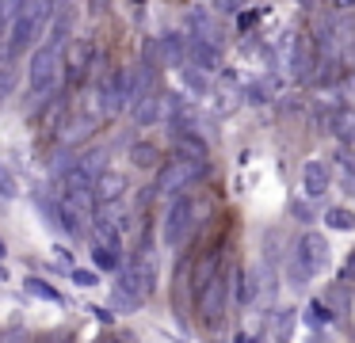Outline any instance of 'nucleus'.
<instances>
[{
    "label": "nucleus",
    "instance_id": "a878e982",
    "mask_svg": "<svg viewBox=\"0 0 355 343\" xmlns=\"http://www.w3.org/2000/svg\"><path fill=\"white\" fill-rule=\"evenodd\" d=\"M344 279H355V248H352V256H347V267H344Z\"/></svg>",
    "mask_w": 355,
    "mask_h": 343
},
{
    "label": "nucleus",
    "instance_id": "c756f323",
    "mask_svg": "<svg viewBox=\"0 0 355 343\" xmlns=\"http://www.w3.org/2000/svg\"><path fill=\"white\" fill-rule=\"evenodd\" d=\"M103 343H130V340H103Z\"/></svg>",
    "mask_w": 355,
    "mask_h": 343
},
{
    "label": "nucleus",
    "instance_id": "f3484780",
    "mask_svg": "<svg viewBox=\"0 0 355 343\" xmlns=\"http://www.w3.org/2000/svg\"><path fill=\"white\" fill-rule=\"evenodd\" d=\"M92 263L100 267V271H119L123 256H119V248H107V244H96L92 240Z\"/></svg>",
    "mask_w": 355,
    "mask_h": 343
},
{
    "label": "nucleus",
    "instance_id": "2eb2a0df",
    "mask_svg": "<svg viewBox=\"0 0 355 343\" xmlns=\"http://www.w3.org/2000/svg\"><path fill=\"white\" fill-rule=\"evenodd\" d=\"M161 50H164V58H168L172 65H180V69H184V58H187V42H184V35L168 30V35L161 38Z\"/></svg>",
    "mask_w": 355,
    "mask_h": 343
},
{
    "label": "nucleus",
    "instance_id": "0eeeda50",
    "mask_svg": "<svg viewBox=\"0 0 355 343\" xmlns=\"http://www.w3.org/2000/svg\"><path fill=\"white\" fill-rule=\"evenodd\" d=\"M225 267H222V244H214L210 252H202L199 259H195V267H191V294H199L202 286H207L214 274H222Z\"/></svg>",
    "mask_w": 355,
    "mask_h": 343
},
{
    "label": "nucleus",
    "instance_id": "1a4fd4ad",
    "mask_svg": "<svg viewBox=\"0 0 355 343\" xmlns=\"http://www.w3.org/2000/svg\"><path fill=\"white\" fill-rule=\"evenodd\" d=\"M329 183H332L329 164H324L321 157L306 160V168H302V191H306V198H321L324 191H329Z\"/></svg>",
    "mask_w": 355,
    "mask_h": 343
},
{
    "label": "nucleus",
    "instance_id": "20e7f679",
    "mask_svg": "<svg viewBox=\"0 0 355 343\" xmlns=\"http://www.w3.org/2000/svg\"><path fill=\"white\" fill-rule=\"evenodd\" d=\"M202 172H207V164H199V160H168V164L161 168V175H157V195H187V187H195V183L202 179Z\"/></svg>",
    "mask_w": 355,
    "mask_h": 343
},
{
    "label": "nucleus",
    "instance_id": "7c9ffc66",
    "mask_svg": "<svg viewBox=\"0 0 355 343\" xmlns=\"http://www.w3.org/2000/svg\"><path fill=\"white\" fill-rule=\"evenodd\" d=\"M0 256H4V240H0Z\"/></svg>",
    "mask_w": 355,
    "mask_h": 343
},
{
    "label": "nucleus",
    "instance_id": "9d476101",
    "mask_svg": "<svg viewBox=\"0 0 355 343\" xmlns=\"http://www.w3.org/2000/svg\"><path fill=\"white\" fill-rule=\"evenodd\" d=\"M187 58H191L195 69H202V73H218L222 69V53H218L214 42H207V38H187Z\"/></svg>",
    "mask_w": 355,
    "mask_h": 343
},
{
    "label": "nucleus",
    "instance_id": "f8f14e48",
    "mask_svg": "<svg viewBox=\"0 0 355 343\" xmlns=\"http://www.w3.org/2000/svg\"><path fill=\"white\" fill-rule=\"evenodd\" d=\"M130 160L141 172H153V168H161V149L153 141H138V145H130Z\"/></svg>",
    "mask_w": 355,
    "mask_h": 343
},
{
    "label": "nucleus",
    "instance_id": "5701e85b",
    "mask_svg": "<svg viewBox=\"0 0 355 343\" xmlns=\"http://www.w3.org/2000/svg\"><path fill=\"white\" fill-rule=\"evenodd\" d=\"M73 282L77 286H96V271H73Z\"/></svg>",
    "mask_w": 355,
    "mask_h": 343
},
{
    "label": "nucleus",
    "instance_id": "f03ea898",
    "mask_svg": "<svg viewBox=\"0 0 355 343\" xmlns=\"http://www.w3.org/2000/svg\"><path fill=\"white\" fill-rule=\"evenodd\" d=\"M230 297H233V274H230V271L214 274V279H210L207 286L195 294V309H199V320H202V324H207V328H218V324H222Z\"/></svg>",
    "mask_w": 355,
    "mask_h": 343
},
{
    "label": "nucleus",
    "instance_id": "c85d7f7f",
    "mask_svg": "<svg viewBox=\"0 0 355 343\" xmlns=\"http://www.w3.org/2000/svg\"><path fill=\"white\" fill-rule=\"evenodd\" d=\"M347 96L355 99V76H352V80H347Z\"/></svg>",
    "mask_w": 355,
    "mask_h": 343
},
{
    "label": "nucleus",
    "instance_id": "2f4dec72",
    "mask_svg": "<svg viewBox=\"0 0 355 343\" xmlns=\"http://www.w3.org/2000/svg\"><path fill=\"white\" fill-rule=\"evenodd\" d=\"M62 343H77V340H62Z\"/></svg>",
    "mask_w": 355,
    "mask_h": 343
},
{
    "label": "nucleus",
    "instance_id": "aec40b11",
    "mask_svg": "<svg viewBox=\"0 0 355 343\" xmlns=\"http://www.w3.org/2000/svg\"><path fill=\"white\" fill-rule=\"evenodd\" d=\"M286 274H291L294 286H306V279H313V274L306 271V263H302V259L294 256V252H291V259H286Z\"/></svg>",
    "mask_w": 355,
    "mask_h": 343
},
{
    "label": "nucleus",
    "instance_id": "ddd939ff",
    "mask_svg": "<svg viewBox=\"0 0 355 343\" xmlns=\"http://www.w3.org/2000/svg\"><path fill=\"white\" fill-rule=\"evenodd\" d=\"M329 130H332V134H336L344 145H352V149H355V111H352V107H340V111L332 114V126H329Z\"/></svg>",
    "mask_w": 355,
    "mask_h": 343
},
{
    "label": "nucleus",
    "instance_id": "f257e3e1",
    "mask_svg": "<svg viewBox=\"0 0 355 343\" xmlns=\"http://www.w3.org/2000/svg\"><path fill=\"white\" fill-rule=\"evenodd\" d=\"M69 27H73V12L62 8V15H54L50 38H42V46L31 53V65H27V99H31V107H42L50 96H54L58 84H62Z\"/></svg>",
    "mask_w": 355,
    "mask_h": 343
},
{
    "label": "nucleus",
    "instance_id": "412c9836",
    "mask_svg": "<svg viewBox=\"0 0 355 343\" xmlns=\"http://www.w3.org/2000/svg\"><path fill=\"white\" fill-rule=\"evenodd\" d=\"M8 91H12V69H8V61H0V103H4Z\"/></svg>",
    "mask_w": 355,
    "mask_h": 343
},
{
    "label": "nucleus",
    "instance_id": "dca6fc26",
    "mask_svg": "<svg viewBox=\"0 0 355 343\" xmlns=\"http://www.w3.org/2000/svg\"><path fill=\"white\" fill-rule=\"evenodd\" d=\"M324 225L336 229V233H352V229H355V213L344 210V206H329V210H324Z\"/></svg>",
    "mask_w": 355,
    "mask_h": 343
},
{
    "label": "nucleus",
    "instance_id": "423d86ee",
    "mask_svg": "<svg viewBox=\"0 0 355 343\" xmlns=\"http://www.w3.org/2000/svg\"><path fill=\"white\" fill-rule=\"evenodd\" d=\"M294 256L306 263V271L309 274H321V271H329V263H332V248H329V240H324L321 233H302L298 236V244H294Z\"/></svg>",
    "mask_w": 355,
    "mask_h": 343
},
{
    "label": "nucleus",
    "instance_id": "6e6552de",
    "mask_svg": "<svg viewBox=\"0 0 355 343\" xmlns=\"http://www.w3.org/2000/svg\"><path fill=\"white\" fill-rule=\"evenodd\" d=\"M126 195V175L119 172H103L96 179V210H107V206H119Z\"/></svg>",
    "mask_w": 355,
    "mask_h": 343
},
{
    "label": "nucleus",
    "instance_id": "6ab92c4d",
    "mask_svg": "<svg viewBox=\"0 0 355 343\" xmlns=\"http://www.w3.org/2000/svg\"><path fill=\"white\" fill-rule=\"evenodd\" d=\"M329 320H332L329 305H324V301H309V309H306V324L309 328H324Z\"/></svg>",
    "mask_w": 355,
    "mask_h": 343
},
{
    "label": "nucleus",
    "instance_id": "9b49d317",
    "mask_svg": "<svg viewBox=\"0 0 355 343\" xmlns=\"http://www.w3.org/2000/svg\"><path fill=\"white\" fill-rule=\"evenodd\" d=\"M176 157H184V160H199V164H207V157H210V149H207V141H202L195 130H176Z\"/></svg>",
    "mask_w": 355,
    "mask_h": 343
},
{
    "label": "nucleus",
    "instance_id": "b1692460",
    "mask_svg": "<svg viewBox=\"0 0 355 343\" xmlns=\"http://www.w3.org/2000/svg\"><path fill=\"white\" fill-rule=\"evenodd\" d=\"M107 8H111V0H88V12L92 15H103Z\"/></svg>",
    "mask_w": 355,
    "mask_h": 343
},
{
    "label": "nucleus",
    "instance_id": "393cba45",
    "mask_svg": "<svg viewBox=\"0 0 355 343\" xmlns=\"http://www.w3.org/2000/svg\"><path fill=\"white\" fill-rule=\"evenodd\" d=\"M256 19H260V15H256V12H241V19H237V27L241 30H248V27H252V23Z\"/></svg>",
    "mask_w": 355,
    "mask_h": 343
},
{
    "label": "nucleus",
    "instance_id": "bb28decb",
    "mask_svg": "<svg viewBox=\"0 0 355 343\" xmlns=\"http://www.w3.org/2000/svg\"><path fill=\"white\" fill-rule=\"evenodd\" d=\"M336 12H344V15L355 12V0H336Z\"/></svg>",
    "mask_w": 355,
    "mask_h": 343
},
{
    "label": "nucleus",
    "instance_id": "39448f33",
    "mask_svg": "<svg viewBox=\"0 0 355 343\" xmlns=\"http://www.w3.org/2000/svg\"><path fill=\"white\" fill-rule=\"evenodd\" d=\"M92 58H96V50L88 38H69V46H65V73H62L65 88H80L85 84L88 69H92Z\"/></svg>",
    "mask_w": 355,
    "mask_h": 343
},
{
    "label": "nucleus",
    "instance_id": "a211bd4d",
    "mask_svg": "<svg viewBox=\"0 0 355 343\" xmlns=\"http://www.w3.org/2000/svg\"><path fill=\"white\" fill-rule=\"evenodd\" d=\"M27 290H31L35 297H42V301H54V305H62V301H65V297L58 294V290L50 286L46 279H27Z\"/></svg>",
    "mask_w": 355,
    "mask_h": 343
},
{
    "label": "nucleus",
    "instance_id": "4468645a",
    "mask_svg": "<svg viewBox=\"0 0 355 343\" xmlns=\"http://www.w3.org/2000/svg\"><path fill=\"white\" fill-rule=\"evenodd\" d=\"M161 111H164V96H146L138 107H134V118H138V126H149V122H157L161 118Z\"/></svg>",
    "mask_w": 355,
    "mask_h": 343
},
{
    "label": "nucleus",
    "instance_id": "4be33fe9",
    "mask_svg": "<svg viewBox=\"0 0 355 343\" xmlns=\"http://www.w3.org/2000/svg\"><path fill=\"white\" fill-rule=\"evenodd\" d=\"M0 195H4V198L16 195V183H12V175H8V168H4V164H0Z\"/></svg>",
    "mask_w": 355,
    "mask_h": 343
},
{
    "label": "nucleus",
    "instance_id": "cd10ccee",
    "mask_svg": "<svg viewBox=\"0 0 355 343\" xmlns=\"http://www.w3.org/2000/svg\"><path fill=\"white\" fill-rule=\"evenodd\" d=\"M218 4H225V12H233V8L241 4V0H218Z\"/></svg>",
    "mask_w": 355,
    "mask_h": 343
},
{
    "label": "nucleus",
    "instance_id": "7ed1b4c3",
    "mask_svg": "<svg viewBox=\"0 0 355 343\" xmlns=\"http://www.w3.org/2000/svg\"><path fill=\"white\" fill-rule=\"evenodd\" d=\"M195 218H199V202L191 195H176L164 213V244L168 248H184L187 236L195 233Z\"/></svg>",
    "mask_w": 355,
    "mask_h": 343
}]
</instances>
